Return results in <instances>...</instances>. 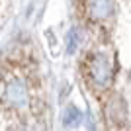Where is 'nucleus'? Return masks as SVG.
<instances>
[{
  "mask_svg": "<svg viewBox=\"0 0 131 131\" xmlns=\"http://www.w3.org/2000/svg\"><path fill=\"white\" fill-rule=\"evenodd\" d=\"M92 78L98 86H106L110 82V63L104 55H98L92 61Z\"/></svg>",
  "mask_w": 131,
  "mask_h": 131,
  "instance_id": "obj_1",
  "label": "nucleus"
},
{
  "mask_svg": "<svg viewBox=\"0 0 131 131\" xmlns=\"http://www.w3.org/2000/svg\"><path fill=\"white\" fill-rule=\"evenodd\" d=\"M6 100H8L10 104L18 106V108L26 106V102H27V92H26V86H24V84H22L20 80L10 82V86L6 88Z\"/></svg>",
  "mask_w": 131,
  "mask_h": 131,
  "instance_id": "obj_2",
  "label": "nucleus"
}]
</instances>
